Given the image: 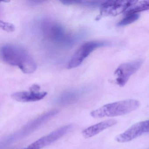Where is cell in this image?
<instances>
[{
    "label": "cell",
    "instance_id": "8fae6325",
    "mask_svg": "<svg viewBox=\"0 0 149 149\" xmlns=\"http://www.w3.org/2000/svg\"><path fill=\"white\" fill-rule=\"evenodd\" d=\"M149 10V1H137L129 8L125 12V14L138 13L139 12Z\"/></svg>",
    "mask_w": 149,
    "mask_h": 149
},
{
    "label": "cell",
    "instance_id": "6da1fadb",
    "mask_svg": "<svg viewBox=\"0 0 149 149\" xmlns=\"http://www.w3.org/2000/svg\"><path fill=\"white\" fill-rule=\"evenodd\" d=\"M1 55L4 62L12 66H17L25 74H32L37 68L36 63L31 55L19 46H3L1 49Z\"/></svg>",
    "mask_w": 149,
    "mask_h": 149
},
{
    "label": "cell",
    "instance_id": "7c38bea8",
    "mask_svg": "<svg viewBox=\"0 0 149 149\" xmlns=\"http://www.w3.org/2000/svg\"><path fill=\"white\" fill-rule=\"evenodd\" d=\"M139 17V14L138 13L127 14L125 17L118 22V26H123L130 25L137 20Z\"/></svg>",
    "mask_w": 149,
    "mask_h": 149
},
{
    "label": "cell",
    "instance_id": "8992f818",
    "mask_svg": "<svg viewBox=\"0 0 149 149\" xmlns=\"http://www.w3.org/2000/svg\"><path fill=\"white\" fill-rule=\"evenodd\" d=\"M147 133V121L139 122L116 137L115 139L120 143L132 141L144 133Z\"/></svg>",
    "mask_w": 149,
    "mask_h": 149
},
{
    "label": "cell",
    "instance_id": "3957f363",
    "mask_svg": "<svg viewBox=\"0 0 149 149\" xmlns=\"http://www.w3.org/2000/svg\"><path fill=\"white\" fill-rule=\"evenodd\" d=\"M108 44L107 42L101 41H91L84 42L72 56L68 63L67 68L69 69L77 68L94 50Z\"/></svg>",
    "mask_w": 149,
    "mask_h": 149
},
{
    "label": "cell",
    "instance_id": "9c48e42d",
    "mask_svg": "<svg viewBox=\"0 0 149 149\" xmlns=\"http://www.w3.org/2000/svg\"><path fill=\"white\" fill-rule=\"evenodd\" d=\"M46 32L49 38L56 42L61 43L69 40L68 34L59 24L54 23L49 25V27L47 28Z\"/></svg>",
    "mask_w": 149,
    "mask_h": 149
},
{
    "label": "cell",
    "instance_id": "7a4b0ae2",
    "mask_svg": "<svg viewBox=\"0 0 149 149\" xmlns=\"http://www.w3.org/2000/svg\"><path fill=\"white\" fill-rule=\"evenodd\" d=\"M139 101L127 99L105 104L91 112L95 118L113 117L126 115L136 110L140 106Z\"/></svg>",
    "mask_w": 149,
    "mask_h": 149
},
{
    "label": "cell",
    "instance_id": "ba28073f",
    "mask_svg": "<svg viewBox=\"0 0 149 149\" xmlns=\"http://www.w3.org/2000/svg\"><path fill=\"white\" fill-rule=\"evenodd\" d=\"M117 123V121L115 119L105 120L86 128L83 130L82 134L86 138L92 137L104 130L116 125Z\"/></svg>",
    "mask_w": 149,
    "mask_h": 149
},
{
    "label": "cell",
    "instance_id": "4fadbf2b",
    "mask_svg": "<svg viewBox=\"0 0 149 149\" xmlns=\"http://www.w3.org/2000/svg\"><path fill=\"white\" fill-rule=\"evenodd\" d=\"M0 26L2 29L8 32H13L15 31V26L12 23L8 22H0Z\"/></svg>",
    "mask_w": 149,
    "mask_h": 149
},
{
    "label": "cell",
    "instance_id": "5bb4252c",
    "mask_svg": "<svg viewBox=\"0 0 149 149\" xmlns=\"http://www.w3.org/2000/svg\"><path fill=\"white\" fill-rule=\"evenodd\" d=\"M147 132L149 133V120H147Z\"/></svg>",
    "mask_w": 149,
    "mask_h": 149
},
{
    "label": "cell",
    "instance_id": "52a82bcc",
    "mask_svg": "<svg viewBox=\"0 0 149 149\" xmlns=\"http://www.w3.org/2000/svg\"><path fill=\"white\" fill-rule=\"evenodd\" d=\"M47 95L46 91H34L31 90L28 91H20L12 94V98L17 102H36L44 98Z\"/></svg>",
    "mask_w": 149,
    "mask_h": 149
},
{
    "label": "cell",
    "instance_id": "5b68a950",
    "mask_svg": "<svg viewBox=\"0 0 149 149\" xmlns=\"http://www.w3.org/2000/svg\"><path fill=\"white\" fill-rule=\"evenodd\" d=\"M143 63V60H137L121 64L115 72L118 84L121 87L124 86L131 76L140 68Z\"/></svg>",
    "mask_w": 149,
    "mask_h": 149
},
{
    "label": "cell",
    "instance_id": "277c9868",
    "mask_svg": "<svg viewBox=\"0 0 149 149\" xmlns=\"http://www.w3.org/2000/svg\"><path fill=\"white\" fill-rule=\"evenodd\" d=\"M137 1H104L100 7V16H116L126 12Z\"/></svg>",
    "mask_w": 149,
    "mask_h": 149
},
{
    "label": "cell",
    "instance_id": "30bf717a",
    "mask_svg": "<svg viewBox=\"0 0 149 149\" xmlns=\"http://www.w3.org/2000/svg\"><path fill=\"white\" fill-rule=\"evenodd\" d=\"M72 128V125H65L42 137L45 146L49 145L64 136Z\"/></svg>",
    "mask_w": 149,
    "mask_h": 149
}]
</instances>
